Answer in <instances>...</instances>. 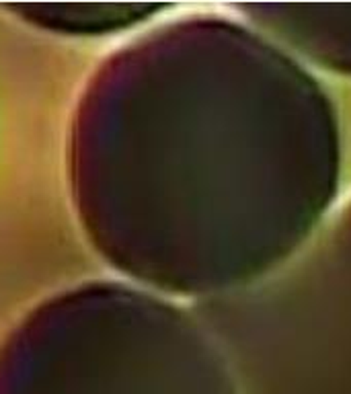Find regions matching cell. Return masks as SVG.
Masks as SVG:
<instances>
[{"label": "cell", "instance_id": "1", "mask_svg": "<svg viewBox=\"0 0 351 394\" xmlns=\"http://www.w3.org/2000/svg\"><path fill=\"white\" fill-rule=\"evenodd\" d=\"M68 173L111 267L203 300L263 277L314 235L339 185V134L329 97L283 48L197 14L97 68Z\"/></svg>", "mask_w": 351, "mask_h": 394}, {"label": "cell", "instance_id": "2", "mask_svg": "<svg viewBox=\"0 0 351 394\" xmlns=\"http://www.w3.org/2000/svg\"><path fill=\"white\" fill-rule=\"evenodd\" d=\"M0 394H239L218 345L175 304L123 284L46 300L0 345Z\"/></svg>", "mask_w": 351, "mask_h": 394}, {"label": "cell", "instance_id": "3", "mask_svg": "<svg viewBox=\"0 0 351 394\" xmlns=\"http://www.w3.org/2000/svg\"><path fill=\"white\" fill-rule=\"evenodd\" d=\"M193 315L239 394H351V204L273 271Z\"/></svg>", "mask_w": 351, "mask_h": 394}, {"label": "cell", "instance_id": "4", "mask_svg": "<svg viewBox=\"0 0 351 394\" xmlns=\"http://www.w3.org/2000/svg\"><path fill=\"white\" fill-rule=\"evenodd\" d=\"M279 48L351 75V4H249L239 6Z\"/></svg>", "mask_w": 351, "mask_h": 394}, {"label": "cell", "instance_id": "5", "mask_svg": "<svg viewBox=\"0 0 351 394\" xmlns=\"http://www.w3.org/2000/svg\"><path fill=\"white\" fill-rule=\"evenodd\" d=\"M19 19L62 35H107L152 19L159 4H17Z\"/></svg>", "mask_w": 351, "mask_h": 394}]
</instances>
